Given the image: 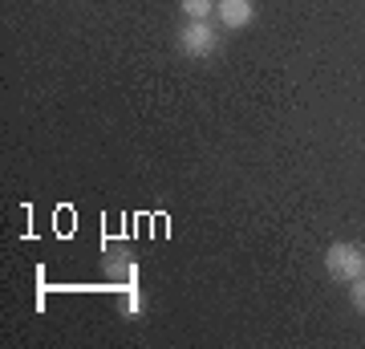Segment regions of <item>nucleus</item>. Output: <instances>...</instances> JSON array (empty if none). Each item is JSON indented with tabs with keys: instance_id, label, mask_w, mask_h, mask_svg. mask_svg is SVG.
<instances>
[{
	"instance_id": "39448f33",
	"label": "nucleus",
	"mask_w": 365,
	"mask_h": 349,
	"mask_svg": "<svg viewBox=\"0 0 365 349\" xmlns=\"http://www.w3.org/2000/svg\"><path fill=\"white\" fill-rule=\"evenodd\" d=\"M179 13L187 16V21H211L215 0H179Z\"/></svg>"
},
{
	"instance_id": "7ed1b4c3",
	"label": "nucleus",
	"mask_w": 365,
	"mask_h": 349,
	"mask_svg": "<svg viewBox=\"0 0 365 349\" xmlns=\"http://www.w3.org/2000/svg\"><path fill=\"white\" fill-rule=\"evenodd\" d=\"M215 16L227 33H244L256 21V0H215Z\"/></svg>"
},
{
	"instance_id": "423d86ee",
	"label": "nucleus",
	"mask_w": 365,
	"mask_h": 349,
	"mask_svg": "<svg viewBox=\"0 0 365 349\" xmlns=\"http://www.w3.org/2000/svg\"><path fill=\"white\" fill-rule=\"evenodd\" d=\"M349 305H353V313L365 317V272L357 276V280H349Z\"/></svg>"
},
{
	"instance_id": "20e7f679",
	"label": "nucleus",
	"mask_w": 365,
	"mask_h": 349,
	"mask_svg": "<svg viewBox=\"0 0 365 349\" xmlns=\"http://www.w3.org/2000/svg\"><path fill=\"white\" fill-rule=\"evenodd\" d=\"M143 288H138V268H130V288H126V300H122V313L126 317H138L143 313Z\"/></svg>"
},
{
	"instance_id": "f03ea898",
	"label": "nucleus",
	"mask_w": 365,
	"mask_h": 349,
	"mask_svg": "<svg viewBox=\"0 0 365 349\" xmlns=\"http://www.w3.org/2000/svg\"><path fill=\"white\" fill-rule=\"evenodd\" d=\"M175 45H179V53L203 61V57H211V53L220 49V33L211 29V21H187V25L175 33Z\"/></svg>"
},
{
	"instance_id": "f257e3e1",
	"label": "nucleus",
	"mask_w": 365,
	"mask_h": 349,
	"mask_svg": "<svg viewBox=\"0 0 365 349\" xmlns=\"http://www.w3.org/2000/svg\"><path fill=\"white\" fill-rule=\"evenodd\" d=\"M325 272L333 276V280H341V285L357 280V276L365 272V248L353 244V240H337V244H329V252H325Z\"/></svg>"
}]
</instances>
